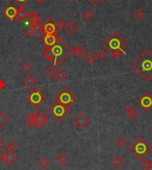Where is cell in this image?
<instances>
[{
	"label": "cell",
	"instance_id": "obj_1",
	"mask_svg": "<svg viewBox=\"0 0 152 170\" xmlns=\"http://www.w3.org/2000/svg\"><path fill=\"white\" fill-rule=\"evenodd\" d=\"M133 70L145 81L152 79V52L145 49L132 63Z\"/></svg>",
	"mask_w": 152,
	"mask_h": 170
},
{
	"label": "cell",
	"instance_id": "obj_2",
	"mask_svg": "<svg viewBox=\"0 0 152 170\" xmlns=\"http://www.w3.org/2000/svg\"><path fill=\"white\" fill-rule=\"evenodd\" d=\"M102 46L115 60H117L122 55H126L125 49L128 46V42L122 38L118 32L114 31L104 40Z\"/></svg>",
	"mask_w": 152,
	"mask_h": 170
},
{
	"label": "cell",
	"instance_id": "obj_3",
	"mask_svg": "<svg viewBox=\"0 0 152 170\" xmlns=\"http://www.w3.org/2000/svg\"><path fill=\"white\" fill-rule=\"evenodd\" d=\"M51 50L54 56V61L53 62L54 67L60 66V64L72 54V47H70L60 38L57 43L51 47Z\"/></svg>",
	"mask_w": 152,
	"mask_h": 170
},
{
	"label": "cell",
	"instance_id": "obj_4",
	"mask_svg": "<svg viewBox=\"0 0 152 170\" xmlns=\"http://www.w3.org/2000/svg\"><path fill=\"white\" fill-rule=\"evenodd\" d=\"M129 149L138 159L141 160L150 153L151 145L143 137H139L135 140L133 144L130 145Z\"/></svg>",
	"mask_w": 152,
	"mask_h": 170
},
{
	"label": "cell",
	"instance_id": "obj_5",
	"mask_svg": "<svg viewBox=\"0 0 152 170\" xmlns=\"http://www.w3.org/2000/svg\"><path fill=\"white\" fill-rule=\"evenodd\" d=\"M46 112L50 114L57 122H60L70 114V106H66V105H63L60 103L54 102L46 110Z\"/></svg>",
	"mask_w": 152,
	"mask_h": 170
},
{
	"label": "cell",
	"instance_id": "obj_6",
	"mask_svg": "<svg viewBox=\"0 0 152 170\" xmlns=\"http://www.w3.org/2000/svg\"><path fill=\"white\" fill-rule=\"evenodd\" d=\"M76 95L70 90L69 87H63L57 95L54 96V101L57 103H60L66 106H70L76 102Z\"/></svg>",
	"mask_w": 152,
	"mask_h": 170
},
{
	"label": "cell",
	"instance_id": "obj_7",
	"mask_svg": "<svg viewBox=\"0 0 152 170\" xmlns=\"http://www.w3.org/2000/svg\"><path fill=\"white\" fill-rule=\"evenodd\" d=\"M26 100L31 106H33L34 108H37L45 101V95H44L38 88H34L30 93H29V95H27Z\"/></svg>",
	"mask_w": 152,
	"mask_h": 170
},
{
	"label": "cell",
	"instance_id": "obj_8",
	"mask_svg": "<svg viewBox=\"0 0 152 170\" xmlns=\"http://www.w3.org/2000/svg\"><path fill=\"white\" fill-rule=\"evenodd\" d=\"M73 125L78 130H83L86 128L89 124H90V119L84 113H79L76 115V117L72 119Z\"/></svg>",
	"mask_w": 152,
	"mask_h": 170
},
{
	"label": "cell",
	"instance_id": "obj_9",
	"mask_svg": "<svg viewBox=\"0 0 152 170\" xmlns=\"http://www.w3.org/2000/svg\"><path fill=\"white\" fill-rule=\"evenodd\" d=\"M137 104L144 111L149 112L152 109V96L150 93H145L142 95L138 100Z\"/></svg>",
	"mask_w": 152,
	"mask_h": 170
},
{
	"label": "cell",
	"instance_id": "obj_10",
	"mask_svg": "<svg viewBox=\"0 0 152 170\" xmlns=\"http://www.w3.org/2000/svg\"><path fill=\"white\" fill-rule=\"evenodd\" d=\"M19 159V156L17 153L14 152H12V151H5L1 156H0V159L5 163L6 164L7 166L11 167L13 165H14L16 163V161L18 160Z\"/></svg>",
	"mask_w": 152,
	"mask_h": 170
},
{
	"label": "cell",
	"instance_id": "obj_11",
	"mask_svg": "<svg viewBox=\"0 0 152 170\" xmlns=\"http://www.w3.org/2000/svg\"><path fill=\"white\" fill-rule=\"evenodd\" d=\"M43 32L45 35H54L57 34L56 23L51 17L46 20L43 24Z\"/></svg>",
	"mask_w": 152,
	"mask_h": 170
},
{
	"label": "cell",
	"instance_id": "obj_12",
	"mask_svg": "<svg viewBox=\"0 0 152 170\" xmlns=\"http://www.w3.org/2000/svg\"><path fill=\"white\" fill-rule=\"evenodd\" d=\"M60 39L59 36L57 34L54 35H45L41 38V42L43 43V45L45 46V47H52L53 46H54L58 42V40Z\"/></svg>",
	"mask_w": 152,
	"mask_h": 170
},
{
	"label": "cell",
	"instance_id": "obj_13",
	"mask_svg": "<svg viewBox=\"0 0 152 170\" xmlns=\"http://www.w3.org/2000/svg\"><path fill=\"white\" fill-rule=\"evenodd\" d=\"M17 12H18V8H16L14 5H10L9 6H7L3 14L10 20H14L16 19V15H17Z\"/></svg>",
	"mask_w": 152,
	"mask_h": 170
},
{
	"label": "cell",
	"instance_id": "obj_14",
	"mask_svg": "<svg viewBox=\"0 0 152 170\" xmlns=\"http://www.w3.org/2000/svg\"><path fill=\"white\" fill-rule=\"evenodd\" d=\"M48 121V117L43 113L40 110L36 112V126L38 128H43Z\"/></svg>",
	"mask_w": 152,
	"mask_h": 170
},
{
	"label": "cell",
	"instance_id": "obj_15",
	"mask_svg": "<svg viewBox=\"0 0 152 170\" xmlns=\"http://www.w3.org/2000/svg\"><path fill=\"white\" fill-rule=\"evenodd\" d=\"M64 28H65L66 31H67L69 34L74 35V34H76V32L78 31V30H79V25L76 23L74 20H68V21L65 23V27H64Z\"/></svg>",
	"mask_w": 152,
	"mask_h": 170
},
{
	"label": "cell",
	"instance_id": "obj_16",
	"mask_svg": "<svg viewBox=\"0 0 152 170\" xmlns=\"http://www.w3.org/2000/svg\"><path fill=\"white\" fill-rule=\"evenodd\" d=\"M38 82V79L33 74H27L23 77V80H22V83L23 85L27 87V88H31L33 87Z\"/></svg>",
	"mask_w": 152,
	"mask_h": 170
},
{
	"label": "cell",
	"instance_id": "obj_17",
	"mask_svg": "<svg viewBox=\"0 0 152 170\" xmlns=\"http://www.w3.org/2000/svg\"><path fill=\"white\" fill-rule=\"evenodd\" d=\"M26 125L30 129H34L35 128H37V126H36V112H29L27 115Z\"/></svg>",
	"mask_w": 152,
	"mask_h": 170
},
{
	"label": "cell",
	"instance_id": "obj_18",
	"mask_svg": "<svg viewBox=\"0 0 152 170\" xmlns=\"http://www.w3.org/2000/svg\"><path fill=\"white\" fill-rule=\"evenodd\" d=\"M125 112L126 114V116L131 119V120H136L137 118H138V117H139V113H138V112L132 107V106H130V105H128V106H126V109H125Z\"/></svg>",
	"mask_w": 152,
	"mask_h": 170
},
{
	"label": "cell",
	"instance_id": "obj_19",
	"mask_svg": "<svg viewBox=\"0 0 152 170\" xmlns=\"http://www.w3.org/2000/svg\"><path fill=\"white\" fill-rule=\"evenodd\" d=\"M124 164H125V160L122 158V156H120V155H116L111 159V166L116 169L122 168L124 166Z\"/></svg>",
	"mask_w": 152,
	"mask_h": 170
},
{
	"label": "cell",
	"instance_id": "obj_20",
	"mask_svg": "<svg viewBox=\"0 0 152 170\" xmlns=\"http://www.w3.org/2000/svg\"><path fill=\"white\" fill-rule=\"evenodd\" d=\"M72 54H74L76 56L79 57V58L84 59V57L85 56V55L87 54V50L84 46H75L74 47H72Z\"/></svg>",
	"mask_w": 152,
	"mask_h": 170
},
{
	"label": "cell",
	"instance_id": "obj_21",
	"mask_svg": "<svg viewBox=\"0 0 152 170\" xmlns=\"http://www.w3.org/2000/svg\"><path fill=\"white\" fill-rule=\"evenodd\" d=\"M41 53L47 61H52V62L54 61V54L51 50V47H44L41 50Z\"/></svg>",
	"mask_w": 152,
	"mask_h": 170
},
{
	"label": "cell",
	"instance_id": "obj_22",
	"mask_svg": "<svg viewBox=\"0 0 152 170\" xmlns=\"http://www.w3.org/2000/svg\"><path fill=\"white\" fill-rule=\"evenodd\" d=\"M29 17V13L23 8V7H19L18 8V12H17V15H16V19L19 21H24L28 19Z\"/></svg>",
	"mask_w": 152,
	"mask_h": 170
},
{
	"label": "cell",
	"instance_id": "obj_23",
	"mask_svg": "<svg viewBox=\"0 0 152 170\" xmlns=\"http://www.w3.org/2000/svg\"><path fill=\"white\" fill-rule=\"evenodd\" d=\"M84 60H85V61L88 65H93V64H95V61H97L96 54H94L92 52H87V54L85 55V56L84 57Z\"/></svg>",
	"mask_w": 152,
	"mask_h": 170
},
{
	"label": "cell",
	"instance_id": "obj_24",
	"mask_svg": "<svg viewBox=\"0 0 152 170\" xmlns=\"http://www.w3.org/2000/svg\"><path fill=\"white\" fill-rule=\"evenodd\" d=\"M51 163H50V160L46 158V157H43L41 158L38 161V166L42 168V169H46L50 167Z\"/></svg>",
	"mask_w": 152,
	"mask_h": 170
},
{
	"label": "cell",
	"instance_id": "obj_25",
	"mask_svg": "<svg viewBox=\"0 0 152 170\" xmlns=\"http://www.w3.org/2000/svg\"><path fill=\"white\" fill-rule=\"evenodd\" d=\"M68 77H69L68 73L63 69H59L57 70V73H56V76L54 78L58 82H61V81H64L66 78H68Z\"/></svg>",
	"mask_w": 152,
	"mask_h": 170
},
{
	"label": "cell",
	"instance_id": "obj_26",
	"mask_svg": "<svg viewBox=\"0 0 152 170\" xmlns=\"http://www.w3.org/2000/svg\"><path fill=\"white\" fill-rule=\"evenodd\" d=\"M56 161H57L58 163H59L61 167H64V166H66V165L68 164V162L70 161V159H69V157H68L66 154L60 153L57 157Z\"/></svg>",
	"mask_w": 152,
	"mask_h": 170
},
{
	"label": "cell",
	"instance_id": "obj_27",
	"mask_svg": "<svg viewBox=\"0 0 152 170\" xmlns=\"http://www.w3.org/2000/svg\"><path fill=\"white\" fill-rule=\"evenodd\" d=\"M30 26H31V28H32V30H33L34 34L39 35L40 33L43 32V24H42L39 20L34 22V23H32V24H30Z\"/></svg>",
	"mask_w": 152,
	"mask_h": 170
},
{
	"label": "cell",
	"instance_id": "obj_28",
	"mask_svg": "<svg viewBox=\"0 0 152 170\" xmlns=\"http://www.w3.org/2000/svg\"><path fill=\"white\" fill-rule=\"evenodd\" d=\"M57 73V70L54 68V65H49L45 70V75L50 78H54Z\"/></svg>",
	"mask_w": 152,
	"mask_h": 170
},
{
	"label": "cell",
	"instance_id": "obj_29",
	"mask_svg": "<svg viewBox=\"0 0 152 170\" xmlns=\"http://www.w3.org/2000/svg\"><path fill=\"white\" fill-rule=\"evenodd\" d=\"M94 16H95L94 13H93L92 10L89 9V8H86V9L84 10V12L82 13V18L85 20H87V21L91 20L94 18Z\"/></svg>",
	"mask_w": 152,
	"mask_h": 170
},
{
	"label": "cell",
	"instance_id": "obj_30",
	"mask_svg": "<svg viewBox=\"0 0 152 170\" xmlns=\"http://www.w3.org/2000/svg\"><path fill=\"white\" fill-rule=\"evenodd\" d=\"M133 17H134V19L137 20L143 19L145 17V12L142 9H141V8H137L133 12Z\"/></svg>",
	"mask_w": 152,
	"mask_h": 170
},
{
	"label": "cell",
	"instance_id": "obj_31",
	"mask_svg": "<svg viewBox=\"0 0 152 170\" xmlns=\"http://www.w3.org/2000/svg\"><path fill=\"white\" fill-rule=\"evenodd\" d=\"M28 20L30 22V24L36 22V21H38L39 20V14H38V12H31L30 14H29V17H28Z\"/></svg>",
	"mask_w": 152,
	"mask_h": 170
},
{
	"label": "cell",
	"instance_id": "obj_32",
	"mask_svg": "<svg viewBox=\"0 0 152 170\" xmlns=\"http://www.w3.org/2000/svg\"><path fill=\"white\" fill-rule=\"evenodd\" d=\"M141 166L145 170H152V162L146 158L141 160Z\"/></svg>",
	"mask_w": 152,
	"mask_h": 170
},
{
	"label": "cell",
	"instance_id": "obj_33",
	"mask_svg": "<svg viewBox=\"0 0 152 170\" xmlns=\"http://www.w3.org/2000/svg\"><path fill=\"white\" fill-rule=\"evenodd\" d=\"M23 33H24V35H25L26 37H28V38H31V37L34 35V32H33V30H32L30 24H29V25H27V26H25V27L23 28Z\"/></svg>",
	"mask_w": 152,
	"mask_h": 170
},
{
	"label": "cell",
	"instance_id": "obj_34",
	"mask_svg": "<svg viewBox=\"0 0 152 170\" xmlns=\"http://www.w3.org/2000/svg\"><path fill=\"white\" fill-rule=\"evenodd\" d=\"M9 121L8 116L4 112H0V127H4Z\"/></svg>",
	"mask_w": 152,
	"mask_h": 170
},
{
	"label": "cell",
	"instance_id": "obj_35",
	"mask_svg": "<svg viewBox=\"0 0 152 170\" xmlns=\"http://www.w3.org/2000/svg\"><path fill=\"white\" fill-rule=\"evenodd\" d=\"M116 146L118 147V148H123L126 144V140L123 137H118L116 140Z\"/></svg>",
	"mask_w": 152,
	"mask_h": 170
},
{
	"label": "cell",
	"instance_id": "obj_36",
	"mask_svg": "<svg viewBox=\"0 0 152 170\" xmlns=\"http://www.w3.org/2000/svg\"><path fill=\"white\" fill-rule=\"evenodd\" d=\"M18 148V144L14 142V141H11L8 144H7V151L14 152L15 150Z\"/></svg>",
	"mask_w": 152,
	"mask_h": 170
},
{
	"label": "cell",
	"instance_id": "obj_37",
	"mask_svg": "<svg viewBox=\"0 0 152 170\" xmlns=\"http://www.w3.org/2000/svg\"><path fill=\"white\" fill-rule=\"evenodd\" d=\"M107 55V53L105 50L103 49H99L97 54H96V57H97V60H100V61H102L105 59V57Z\"/></svg>",
	"mask_w": 152,
	"mask_h": 170
},
{
	"label": "cell",
	"instance_id": "obj_38",
	"mask_svg": "<svg viewBox=\"0 0 152 170\" xmlns=\"http://www.w3.org/2000/svg\"><path fill=\"white\" fill-rule=\"evenodd\" d=\"M21 68H22V70H23L24 71H31V69H32V65H31V63H30L29 61H25L21 64Z\"/></svg>",
	"mask_w": 152,
	"mask_h": 170
},
{
	"label": "cell",
	"instance_id": "obj_39",
	"mask_svg": "<svg viewBox=\"0 0 152 170\" xmlns=\"http://www.w3.org/2000/svg\"><path fill=\"white\" fill-rule=\"evenodd\" d=\"M55 23H56L57 32H60V31L65 27V23H66V22H64V20L62 19H59L55 21Z\"/></svg>",
	"mask_w": 152,
	"mask_h": 170
},
{
	"label": "cell",
	"instance_id": "obj_40",
	"mask_svg": "<svg viewBox=\"0 0 152 170\" xmlns=\"http://www.w3.org/2000/svg\"><path fill=\"white\" fill-rule=\"evenodd\" d=\"M89 3L93 5V6H98L99 5H101L102 3L103 0H88Z\"/></svg>",
	"mask_w": 152,
	"mask_h": 170
},
{
	"label": "cell",
	"instance_id": "obj_41",
	"mask_svg": "<svg viewBox=\"0 0 152 170\" xmlns=\"http://www.w3.org/2000/svg\"><path fill=\"white\" fill-rule=\"evenodd\" d=\"M17 4H18V5H19L20 7H23L29 0H14Z\"/></svg>",
	"mask_w": 152,
	"mask_h": 170
},
{
	"label": "cell",
	"instance_id": "obj_42",
	"mask_svg": "<svg viewBox=\"0 0 152 170\" xmlns=\"http://www.w3.org/2000/svg\"><path fill=\"white\" fill-rule=\"evenodd\" d=\"M5 147V142L2 138H0V151L3 150Z\"/></svg>",
	"mask_w": 152,
	"mask_h": 170
},
{
	"label": "cell",
	"instance_id": "obj_43",
	"mask_svg": "<svg viewBox=\"0 0 152 170\" xmlns=\"http://www.w3.org/2000/svg\"><path fill=\"white\" fill-rule=\"evenodd\" d=\"M5 82L2 80V79H0V90H2L4 87H5Z\"/></svg>",
	"mask_w": 152,
	"mask_h": 170
},
{
	"label": "cell",
	"instance_id": "obj_44",
	"mask_svg": "<svg viewBox=\"0 0 152 170\" xmlns=\"http://www.w3.org/2000/svg\"><path fill=\"white\" fill-rule=\"evenodd\" d=\"M46 0H34V2L37 4V5H41L42 3H44V2H45Z\"/></svg>",
	"mask_w": 152,
	"mask_h": 170
},
{
	"label": "cell",
	"instance_id": "obj_45",
	"mask_svg": "<svg viewBox=\"0 0 152 170\" xmlns=\"http://www.w3.org/2000/svg\"><path fill=\"white\" fill-rule=\"evenodd\" d=\"M69 1H74V0H69Z\"/></svg>",
	"mask_w": 152,
	"mask_h": 170
},
{
	"label": "cell",
	"instance_id": "obj_46",
	"mask_svg": "<svg viewBox=\"0 0 152 170\" xmlns=\"http://www.w3.org/2000/svg\"><path fill=\"white\" fill-rule=\"evenodd\" d=\"M87 1H88V0H87Z\"/></svg>",
	"mask_w": 152,
	"mask_h": 170
}]
</instances>
